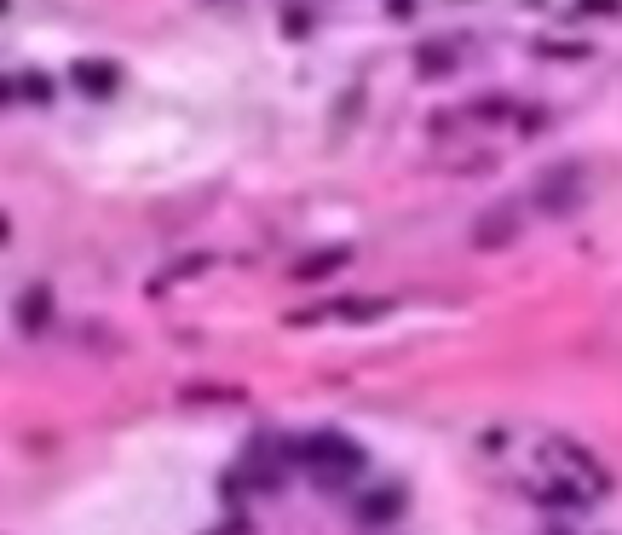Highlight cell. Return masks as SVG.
<instances>
[{"label":"cell","instance_id":"obj_4","mask_svg":"<svg viewBox=\"0 0 622 535\" xmlns=\"http://www.w3.org/2000/svg\"><path fill=\"white\" fill-rule=\"evenodd\" d=\"M69 87L93 92V98H109V92L121 87V69L109 58H76V64H69Z\"/></svg>","mask_w":622,"mask_h":535},{"label":"cell","instance_id":"obj_1","mask_svg":"<svg viewBox=\"0 0 622 535\" xmlns=\"http://www.w3.org/2000/svg\"><path fill=\"white\" fill-rule=\"evenodd\" d=\"M288 460H300V467L311 472V484H323V489H346L363 467H369L363 444H352L346 432H311L306 444H295Z\"/></svg>","mask_w":622,"mask_h":535},{"label":"cell","instance_id":"obj_8","mask_svg":"<svg viewBox=\"0 0 622 535\" xmlns=\"http://www.w3.org/2000/svg\"><path fill=\"white\" fill-rule=\"evenodd\" d=\"M392 300H340L328 317H346V323H375V317H387Z\"/></svg>","mask_w":622,"mask_h":535},{"label":"cell","instance_id":"obj_2","mask_svg":"<svg viewBox=\"0 0 622 535\" xmlns=\"http://www.w3.org/2000/svg\"><path fill=\"white\" fill-rule=\"evenodd\" d=\"M582 190H588V184H582V168H576V161H559V168H547L536 184H530V208L565 219V213H576Z\"/></svg>","mask_w":622,"mask_h":535},{"label":"cell","instance_id":"obj_7","mask_svg":"<svg viewBox=\"0 0 622 535\" xmlns=\"http://www.w3.org/2000/svg\"><path fill=\"white\" fill-rule=\"evenodd\" d=\"M398 512H404V495H398V489H375V495H363L358 519L363 524H387V519H398Z\"/></svg>","mask_w":622,"mask_h":535},{"label":"cell","instance_id":"obj_5","mask_svg":"<svg viewBox=\"0 0 622 535\" xmlns=\"http://www.w3.org/2000/svg\"><path fill=\"white\" fill-rule=\"evenodd\" d=\"M513 242H519V213H513V208L484 213V219H479V231H472V248H484V253L513 248Z\"/></svg>","mask_w":622,"mask_h":535},{"label":"cell","instance_id":"obj_10","mask_svg":"<svg viewBox=\"0 0 622 535\" xmlns=\"http://www.w3.org/2000/svg\"><path fill=\"white\" fill-rule=\"evenodd\" d=\"M415 69H420V76H444V69H455V52H444V46H420V52H415Z\"/></svg>","mask_w":622,"mask_h":535},{"label":"cell","instance_id":"obj_14","mask_svg":"<svg viewBox=\"0 0 622 535\" xmlns=\"http://www.w3.org/2000/svg\"><path fill=\"white\" fill-rule=\"evenodd\" d=\"M0 12H6V0H0Z\"/></svg>","mask_w":622,"mask_h":535},{"label":"cell","instance_id":"obj_9","mask_svg":"<svg viewBox=\"0 0 622 535\" xmlns=\"http://www.w3.org/2000/svg\"><path fill=\"white\" fill-rule=\"evenodd\" d=\"M248 392L243 386H185L179 392V403H243Z\"/></svg>","mask_w":622,"mask_h":535},{"label":"cell","instance_id":"obj_13","mask_svg":"<svg viewBox=\"0 0 622 535\" xmlns=\"http://www.w3.org/2000/svg\"><path fill=\"white\" fill-rule=\"evenodd\" d=\"M0 242H12V219L6 213H0Z\"/></svg>","mask_w":622,"mask_h":535},{"label":"cell","instance_id":"obj_11","mask_svg":"<svg viewBox=\"0 0 622 535\" xmlns=\"http://www.w3.org/2000/svg\"><path fill=\"white\" fill-rule=\"evenodd\" d=\"M17 98H29V104H52V81L41 76V69H29V76L17 81Z\"/></svg>","mask_w":622,"mask_h":535},{"label":"cell","instance_id":"obj_12","mask_svg":"<svg viewBox=\"0 0 622 535\" xmlns=\"http://www.w3.org/2000/svg\"><path fill=\"white\" fill-rule=\"evenodd\" d=\"M283 29H288V35H306V29H311V17L288 6V12H283Z\"/></svg>","mask_w":622,"mask_h":535},{"label":"cell","instance_id":"obj_3","mask_svg":"<svg viewBox=\"0 0 622 535\" xmlns=\"http://www.w3.org/2000/svg\"><path fill=\"white\" fill-rule=\"evenodd\" d=\"M346 265H352V242H328V248H317V253H300L288 276H300V283H323V276H335V271H346Z\"/></svg>","mask_w":622,"mask_h":535},{"label":"cell","instance_id":"obj_6","mask_svg":"<svg viewBox=\"0 0 622 535\" xmlns=\"http://www.w3.org/2000/svg\"><path fill=\"white\" fill-rule=\"evenodd\" d=\"M47 323H52V288L29 283L24 293H17V328H24V334H41Z\"/></svg>","mask_w":622,"mask_h":535}]
</instances>
